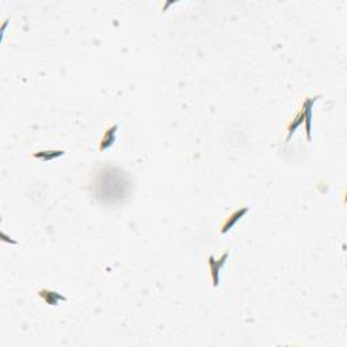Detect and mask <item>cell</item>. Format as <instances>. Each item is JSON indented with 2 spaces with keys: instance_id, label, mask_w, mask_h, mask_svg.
<instances>
[{
  "instance_id": "cell-6",
  "label": "cell",
  "mask_w": 347,
  "mask_h": 347,
  "mask_svg": "<svg viewBox=\"0 0 347 347\" xmlns=\"http://www.w3.org/2000/svg\"><path fill=\"white\" fill-rule=\"evenodd\" d=\"M64 154H65V151H63V150H45V151H38V152H36L33 156H34V159H37V160L48 163V162H52V160H54V159H57V158H61Z\"/></svg>"
},
{
  "instance_id": "cell-3",
  "label": "cell",
  "mask_w": 347,
  "mask_h": 347,
  "mask_svg": "<svg viewBox=\"0 0 347 347\" xmlns=\"http://www.w3.org/2000/svg\"><path fill=\"white\" fill-rule=\"evenodd\" d=\"M248 208H240V209L235 210L234 213L229 214L228 217H226V220L224 221V224H222L221 226V234L222 235H226L229 230H232V228H234L235 225H236V222L240 221L244 216H246L247 213H248Z\"/></svg>"
},
{
  "instance_id": "cell-4",
  "label": "cell",
  "mask_w": 347,
  "mask_h": 347,
  "mask_svg": "<svg viewBox=\"0 0 347 347\" xmlns=\"http://www.w3.org/2000/svg\"><path fill=\"white\" fill-rule=\"evenodd\" d=\"M37 293H38V296H40L41 299L44 300L45 303L48 304V305H50V307H56V305H59L60 301H67V300H68L65 296L60 295L59 292L50 291V289H40Z\"/></svg>"
},
{
  "instance_id": "cell-7",
  "label": "cell",
  "mask_w": 347,
  "mask_h": 347,
  "mask_svg": "<svg viewBox=\"0 0 347 347\" xmlns=\"http://www.w3.org/2000/svg\"><path fill=\"white\" fill-rule=\"evenodd\" d=\"M304 124V115H303V111L300 110L299 113L296 114L295 118L292 120L291 124L287 125V136H286V144H289L292 140V137H293V134L297 132V129H299L300 126L303 125Z\"/></svg>"
},
{
  "instance_id": "cell-1",
  "label": "cell",
  "mask_w": 347,
  "mask_h": 347,
  "mask_svg": "<svg viewBox=\"0 0 347 347\" xmlns=\"http://www.w3.org/2000/svg\"><path fill=\"white\" fill-rule=\"evenodd\" d=\"M228 256H229V251H225V252L221 255V258L216 259L213 255H210L209 259H208V265H209L210 270V278H212L213 287H217L218 285H220V273H221L222 266L225 265Z\"/></svg>"
},
{
  "instance_id": "cell-5",
  "label": "cell",
  "mask_w": 347,
  "mask_h": 347,
  "mask_svg": "<svg viewBox=\"0 0 347 347\" xmlns=\"http://www.w3.org/2000/svg\"><path fill=\"white\" fill-rule=\"evenodd\" d=\"M117 130H118L117 124L106 129V132L103 133V136H102V138H101V142H99V151H101V152H105V151H107L109 148L113 147V144L115 142V134H117Z\"/></svg>"
},
{
  "instance_id": "cell-2",
  "label": "cell",
  "mask_w": 347,
  "mask_h": 347,
  "mask_svg": "<svg viewBox=\"0 0 347 347\" xmlns=\"http://www.w3.org/2000/svg\"><path fill=\"white\" fill-rule=\"evenodd\" d=\"M320 97H309L304 99L303 106H301V111L304 115V125H305V133H307L308 141H312V109L315 102Z\"/></svg>"
}]
</instances>
